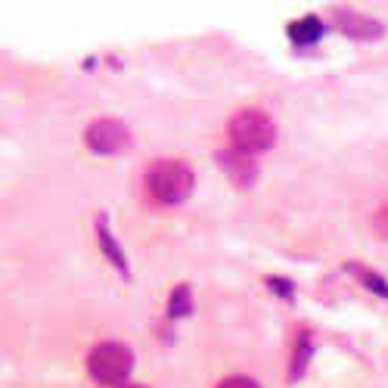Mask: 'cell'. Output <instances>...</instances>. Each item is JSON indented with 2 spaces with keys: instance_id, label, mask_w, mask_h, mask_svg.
<instances>
[{
  "instance_id": "11",
  "label": "cell",
  "mask_w": 388,
  "mask_h": 388,
  "mask_svg": "<svg viewBox=\"0 0 388 388\" xmlns=\"http://www.w3.org/2000/svg\"><path fill=\"white\" fill-rule=\"evenodd\" d=\"M189 310H193L189 286H177L174 292H171V298H168V317H171V320H177V317H187Z\"/></svg>"
},
{
  "instance_id": "8",
  "label": "cell",
  "mask_w": 388,
  "mask_h": 388,
  "mask_svg": "<svg viewBox=\"0 0 388 388\" xmlns=\"http://www.w3.org/2000/svg\"><path fill=\"white\" fill-rule=\"evenodd\" d=\"M286 34H289V41L295 47H310V44H317V41H320L323 19H320V16H301V19L286 25Z\"/></svg>"
},
{
  "instance_id": "13",
  "label": "cell",
  "mask_w": 388,
  "mask_h": 388,
  "mask_svg": "<svg viewBox=\"0 0 388 388\" xmlns=\"http://www.w3.org/2000/svg\"><path fill=\"white\" fill-rule=\"evenodd\" d=\"M218 388H258V382L248 376H230V379H224V382H218Z\"/></svg>"
},
{
  "instance_id": "1",
  "label": "cell",
  "mask_w": 388,
  "mask_h": 388,
  "mask_svg": "<svg viewBox=\"0 0 388 388\" xmlns=\"http://www.w3.org/2000/svg\"><path fill=\"white\" fill-rule=\"evenodd\" d=\"M193 168L180 159H155L146 168V189L159 205H180L193 193Z\"/></svg>"
},
{
  "instance_id": "9",
  "label": "cell",
  "mask_w": 388,
  "mask_h": 388,
  "mask_svg": "<svg viewBox=\"0 0 388 388\" xmlns=\"http://www.w3.org/2000/svg\"><path fill=\"white\" fill-rule=\"evenodd\" d=\"M310 355H314V345H310V332H308V330H298L295 345H292V360H289V379H292V382L305 376Z\"/></svg>"
},
{
  "instance_id": "14",
  "label": "cell",
  "mask_w": 388,
  "mask_h": 388,
  "mask_svg": "<svg viewBox=\"0 0 388 388\" xmlns=\"http://www.w3.org/2000/svg\"><path fill=\"white\" fill-rule=\"evenodd\" d=\"M122 388H146V385H122Z\"/></svg>"
},
{
  "instance_id": "5",
  "label": "cell",
  "mask_w": 388,
  "mask_h": 388,
  "mask_svg": "<svg viewBox=\"0 0 388 388\" xmlns=\"http://www.w3.org/2000/svg\"><path fill=\"white\" fill-rule=\"evenodd\" d=\"M218 165L227 171V177H230L236 187H252L255 177H258V162H255V155L236 150V146H224V150H218Z\"/></svg>"
},
{
  "instance_id": "2",
  "label": "cell",
  "mask_w": 388,
  "mask_h": 388,
  "mask_svg": "<svg viewBox=\"0 0 388 388\" xmlns=\"http://www.w3.org/2000/svg\"><path fill=\"white\" fill-rule=\"evenodd\" d=\"M227 137H230V146H236V150H243L248 155H258L273 146V140H277V125L261 109H243L230 118Z\"/></svg>"
},
{
  "instance_id": "10",
  "label": "cell",
  "mask_w": 388,
  "mask_h": 388,
  "mask_svg": "<svg viewBox=\"0 0 388 388\" xmlns=\"http://www.w3.org/2000/svg\"><path fill=\"white\" fill-rule=\"evenodd\" d=\"M345 271L351 273V277H355L360 286H367L369 292H373V295H379V298H388V283L379 277V273L373 271V267H364V264H357V261H348L345 264Z\"/></svg>"
},
{
  "instance_id": "12",
  "label": "cell",
  "mask_w": 388,
  "mask_h": 388,
  "mask_svg": "<svg viewBox=\"0 0 388 388\" xmlns=\"http://www.w3.org/2000/svg\"><path fill=\"white\" fill-rule=\"evenodd\" d=\"M264 283H267V286H271L273 292H277L280 298H286V301H289L292 295H295V286H292L289 280H280V277H267Z\"/></svg>"
},
{
  "instance_id": "4",
  "label": "cell",
  "mask_w": 388,
  "mask_h": 388,
  "mask_svg": "<svg viewBox=\"0 0 388 388\" xmlns=\"http://www.w3.org/2000/svg\"><path fill=\"white\" fill-rule=\"evenodd\" d=\"M84 143L100 155H118L134 146V134H131V127L125 122H118V118H97V122L84 131Z\"/></svg>"
},
{
  "instance_id": "6",
  "label": "cell",
  "mask_w": 388,
  "mask_h": 388,
  "mask_svg": "<svg viewBox=\"0 0 388 388\" xmlns=\"http://www.w3.org/2000/svg\"><path fill=\"white\" fill-rule=\"evenodd\" d=\"M335 22H339V31L348 34L351 41H376L382 38V22L369 19L364 13H355V10H335Z\"/></svg>"
},
{
  "instance_id": "7",
  "label": "cell",
  "mask_w": 388,
  "mask_h": 388,
  "mask_svg": "<svg viewBox=\"0 0 388 388\" xmlns=\"http://www.w3.org/2000/svg\"><path fill=\"white\" fill-rule=\"evenodd\" d=\"M97 243H100V248H103V255H106L109 261L115 264L118 271H122V277H131V271H127V258H125V252H122V246L115 243V236H112L106 214H100V218H97Z\"/></svg>"
},
{
  "instance_id": "3",
  "label": "cell",
  "mask_w": 388,
  "mask_h": 388,
  "mask_svg": "<svg viewBox=\"0 0 388 388\" xmlns=\"http://www.w3.org/2000/svg\"><path fill=\"white\" fill-rule=\"evenodd\" d=\"M134 369V351L125 342H100L88 355V373L97 385H122Z\"/></svg>"
}]
</instances>
